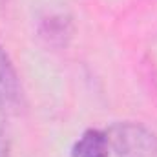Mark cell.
Listing matches in <instances>:
<instances>
[{"label": "cell", "mask_w": 157, "mask_h": 157, "mask_svg": "<svg viewBox=\"0 0 157 157\" xmlns=\"http://www.w3.org/2000/svg\"><path fill=\"white\" fill-rule=\"evenodd\" d=\"M71 20L62 15H53L46 20H42L40 35L51 44H66V40L71 37Z\"/></svg>", "instance_id": "obj_4"}, {"label": "cell", "mask_w": 157, "mask_h": 157, "mask_svg": "<svg viewBox=\"0 0 157 157\" xmlns=\"http://www.w3.org/2000/svg\"><path fill=\"white\" fill-rule=\"evenodd\" d=\"M110 155V141L108 133L90 128L86 130L71 148V157H108Z\"/></svg>", "instance_id": "obj_3"}, {"label": "cell", "mask_w": 157, "mask_h": 157, "mask_svg": "<svg viewBox=\"0 0 157 157\" xmlns=\"http://www.w3.org/2000/svg\"><path fill=\"white\" fill-rule=\"evenodd\" d=\"M106 133L117 157H157V135L139 122H117Z\"/></svg>", "instance_id": "obj_1"}, {"label": "cell", "mask_w": 157, "mask_h": 157, "mask_svg": "<svg viewBox=\"0 0 157 157\" xmlns=\"http://www.w3.org/2000/svg\"><path fill=\"white\" fill-rule=\"evenodd\" d=\"M0 157H7V141L2 132H0Z\"/></svg>", "instance_id": "obj_5"}, {"label": "cell", "mask_w": 157, "mask_h": 157, "mask_svg": "<svg viewBox=\"0 0 157 157\" xmlns=\"http://www.w3.org/2000/svg\"><path fill=\"white\" fill-rule=\"evenodd\" d=\"M22 108V84L7 53L0 46V110L15 113Z\"/></svg>", "instance_id": "obj_2"}]
</instances>
